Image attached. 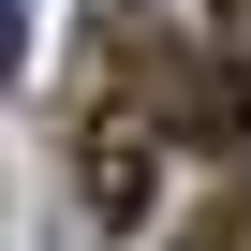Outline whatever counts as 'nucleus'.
Here are the masks:
<instances>
[{
    "label": "nucleus",
    "instance_id": "nucleus-1",
    "mask_svg": "<svg viewBox=\"0 0 251 251\" xmlns=\"http://www.w3.org/2000/svg\"><path fill=\"white\" fill-rule=\"evenodd\" d=\"M163 163H177V148H163L133 59H118V89L74 103V207H89V222H148V207H163Z\"/></svg>",
    "mask_w": 251,
    "mask_h": 251
},
{
    "label": "nucleus",
    "instance_id": "nucleus-2",
    "mask_svg": "<svg viewBox=\"0 0 251 251\" xmlns=\"http://www.w3.org/2000/svg\"><path fill=\"white\" fill-rule=\"evenodd\" d=\"M207 30H222V45H251V0H207Z\"/></svg>",
    "mask_w": 251,
    "mask_h": 251
},
{
    "label": "nucleus",
    "instance_id": "nucleus-3",
    "mask_svg": "<svg viewBox=\"0 0 251 251\" xmlns=\"http://www.w3.org/2000/svg\"><path fill=\"white\" fill-rule=\"evenodd\" d=\"M15 30H30V0H0V74H15Z\"/></svg>",
    "mask_w": 251,
    "mask_h": 251
}]
</instances>
